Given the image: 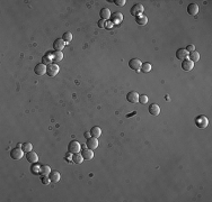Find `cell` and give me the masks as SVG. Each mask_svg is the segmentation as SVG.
Instances as JSON below:
<instances>
[{
	"label": "cell",
	"mask_w": 212,
	"mask_h": 202,
	"mask_svg": "<svg viewBox=\"0 0 212 202\" xmlns=\"http://www.w3.org/2000/svg\"><path fill=\"white\" fill-rule=\"evenodd\" d=\"M208 123H209V120L205 116L201 115V116H197L195 118V125L199 127L200 129H204L208 127Z\"/></svg>",
	"instance_id": "1"
},
{
	"label": "cell",
	"mask_w": 212,
	"mask_h": 202,
	"mask_svg": "<svg viewBox=\"0 0 212 202\" xmlns=\"http://www.w3.org/2000/svg\"><path fill=\"white\" fill-rule=\"evenodd\" d=\"M24 156V151L20 147H15L10 151V157L12 159H20Z\"/></svg>",
	"instance_id": "2"
},
{
	"label": "cell",
	"mask_w": 212,
	"mask_h": 202,
	"mask_svg": "<svg viewBox=\"0 0 212 202\" xmlns=\"http://www.w3.org/2000/svg\"><path fill=\"white\" fill-rule=\"evenodd\" d=\"M59 72V66H58L55 63H51L46 66V74L49 76H55Z\"/></svg>",
	"instance_id": "3"
},
{
	"label": "cell",
	"mask_w": 212,
	"mask_h": 202,
	"mask_svg": "<svg viewBox=\"0 0 212 202\" xmlns=\"http://www.w3.org/2000/svg\"><path fill=\"white\" fill-rule=\"evenodd\" d=\"M80 148H81L80 143H78L77 140H71L68 145L69 152H70V153H74V154H75V153H79Z\"/></svg>",
	"instance_id": "4"
},
{
	"label": "cell",
	"mask_w": 212,
	"mask_h": 202,
	"mask_svg": "<svg viewBox=\"0 0 212 202\" xmlns=\"http://www.w3.org/2000/svg\"><path fill=\"white\" fill-rule=\"evenodd\" d=\"M144 6L140 5V4H137V5H134L133 7H132L130 12H131L132 16L138 17V16H140V15H142V14H144Z\"/></svg>",
	"instance_id": "5"
},
{
	"label": "cell",
	"mask_w": 212,
	"mask_h": 202,
	"mask_svg": "<svg viewBox=\"0 0 212 202\" xmlns=\"http://www.w3.org/2000/svg\"><path fill=\"white\" fill-rule=\"evenodd\" d=\"M141 65H142V63H141V61H140L139 58H132V60H130V62H129L130 69L134 70V71H139V70L141 69Z\"/></svg>",
	"instance_id": "6"
},
{
	"label": "cell",
	"mask_w": 212,
	"mask_h": 202,
	"mask_svg": "<svg viewBox=\"0 0 212 202\" xmlns=\"http://www.w3.org/2000/svg\"><path fill=\"white\" fill-rule=\"evenodd\" d=\"M126 100L129 101L130 103H136L139 102V95H138L136 91H131L126 95Z\"/></svg>",
	"instance_id": "7"
},
{
	"label": "cell",
	"mask_w": 212,
	"mask_h": 202,
	"mask_svg": "<svg viewBox=\"0 0 212 202\" xmlns=\"http://www.w3.org/2000/svg\"><path fill=\"white\" fill-rule=\"evenodd\" d=\"M64 45H66V43H64V40L62 38H57L53 42V48H54V50H60L61 52L64 48Z\"/></svg>",
	"instance_id": "8"
},
{
	"label": "cell",
	"mask_w": 212,
	"mask_h": 202,
	"mask_svg": "<svg viewBox=\"0 0 212 202\" xmlns=\"http://www.w3.org/2000/svg\"><path fill=\"white\" fill-rule=\"evenodd\" d=\"M25 156H26V159H27L29 163H32V164H34V163H36L37 161H39V156H37V154L33 151L26 153V155H25Z\"/></svg>",
	"instance_id": "9"
},
{
	"label": "cell",
	"mask_w": 212,
	"mask_h": 202,
	"mask_svg": "<svg viewBox=\"0 0 212 202\" xmlns=\"http://www.w3.org/2000/svg\"><path fill=\"white\" fill-rule=\"evenodd\" d=\"M122 20H123V15L119 11H116L113 15H111V22H113V25L114 24H120Z\"/></svg>",
	"instance_id": "10"
},
{
	"label": "cell",
	"mask_w": 212,
	"mask_h": 202,
	"mask_svg": "<svg viewBox=\"0 0 212 202\" xmlns=\"http://www.w3.org/2000/svg\"><path fill=\"white\" fill-rule=\"evenodd\" d=\"M176 57H177L178 60L184 61V60L189 58V52L185 50V48H179V50H177V52H176Z\"/></svg>",
	"instance_id": "11"
},
{
	"label": "cell",
	"mask_w": 212,
	"mask_h": 202,
	"mask_svg": "<svg viewBox=\"0 0 212 202\" xmlns=\"http://www.w3.org/2000/svg\"><path fill=\"white\" fill-rule=\"evenodd\" d=\"M81 155H82V158L84 159H87V161H89V159H92L93 157H94V153H93V149H89L88 147L87 148H84L80 153Z\"/></svg>",
	"instance_id": "12"
},
{
	"label": "cell",
	"mask_w": 212,
	"mask_h": 202,
	"mask_svg": "<svg viewBox=\"0 0 212 202\" xmlns=\"http://www.w3.org/2000/svg\"><path fill=\"white\" fill-rule=\"evenodd\" d=\"M34 73L36 75H43L44 73H46V66L45 64L41 63V64H37L36 66L34 67Z\"/></svg>",
	"instance_id": "13"
},
{
	"label": "cell",
	"mask_w": 212,
	"mask_h": 202,
	"mask_svg": "<svg viewBox=\"0 0 212 202\" xmlns=\"http://www.w3.org/2000/svg\"><path fill=\"white\" fill-rule=\"evenodd\" d=\"M193 66H194V63L191 61V60H189V58H186V60H184L183 62H182V69H183L184 71H191L192 69H193Z\"/></svg>",
	"instance_id": "14"
},
{
	"label": "cell",
	"mask_w": 212,
	"mask_h": 202,
	"mask_svg": "<svg viewBox=\"0 0 212 202\" xmlns=\"http://www.w3.org/2000/svg\"><path fill=\"white\" fill-rule=\"evenodd\" d=\"M199 12V6L196 4H189L187 6V14H189L191 16H195Z\"/></svg>",
	"instance_id": "15"
},
{
	"label": "cell",
	"mask_w": 212,
	"mask_h": 202,
	"mask_svg": "<svg viewBox=\"0 0 212 202\" xmlns=\"http://www.w3.org/2000/svg\"><path fill=\"white\" fill-rule=\"evenodd\" d=\"M53 62V56H52V52H46L44 56L42 57V63L45 64V65H49Z\"/></svg>",
	"instance_id": "16"
},
{
	"label": "cell",
	"mask_w": 212,
	"mask_h": 202,
	"mask_svg": "<svg viewBox=\"0 0 212 202\" xmlns=\"http://www.w3.org/2000/svg\"><path fill=\"white\" fill-rule=\"evenodd\" d=\"M86 145L88 146V148H89V149H95V148H97V146H98L97 138H94V137L88 138V139H87Z\"/></svg>",
	"instance_id": "17"
},
{
	"label": "cell",
	"mask_w": 212,
	"mask_h": 202,
	"mask_svg": "<svg viewBox=\"0 0 212 202\" xmlns=\"http://www.w3.org/2000/svg\"><path fill=\"white\" fill-rule=\"evenodd\" d=\"M149 112L152 116H158L160 113V107L156 103H152L149 106Z\"/></svg>",
	"instance_id": "18"
},
{
	"label": "cell",
	"mask_w": 212,
	"mask_h": 202,
	"mask_svg": "<svg viewBox=\"0 0 212 202\" xmlns=\"http://www.w3.org/2000/svg\"><path fill=\"white\" fill-rule=\"evenodd\" d=\"M49 177H50V180H51V182H54V183H57V182H59L60 181V173L58 172V171H52L51 173L49 174Z\"/></svg>",
	"instance_id": "19"
},
{
	"label": "cell",
	"mask_w": 212,
	"mask_h": 202,
	"mask_svg": "<svg viewBox=\"0 0 212 202\" xmlns=\"http://www.w3.org/2000/svg\"><path fill=\"white\" fill-rule=\"evenodd\" d=\"M99 16L103 20H107L109 18H111V12H109V9L107 8H103L102 10L99 11Z\"/></svg>",
	"instance_id": "20"
},
{
	"label": "cell",
	"mask_w": 212,
	"mask_h": 202,
	"mask_svg": "<svg viewBox=\"0 0 212 202\" xmlns=\"http://www.w3.org/2000/svg\"><path fill=\"white\" fill-rule=\"evenodd\" d=\"M89 133H90V136H92V137H94V138H98V137L102 135V130H101L99 127L95 126V127H93V128L90 129Z\"/></svg>",
	"instance_id": "21"
},
{
	"label": "cell",
	"mask_w": 212,
	"mask_h": 202,
	"mask_svg": "<svg viewBox=\"0 0 212 202\" xmlns=\"http://www.w3.org/2000/svg\"><path fill=\"white\" fill-rule=\"evenodd\" d=\"M189 60H191L193 63H195V62H197L200 60V54L196 50H193V52L189 53Z\"/></svg>",
	"instance_id": "22"
},
{
	"label": "cell",
	"mask_w": 212,
	"mask_h": 202,
	"mask_svg": "<svg viewBox=\"0 0 212 202\" xmlns=\"http://www.w3.org/2000/svg\"><path fill=\"white\" fill-rule=\"evenodd\" d=\"M136 22H137L138 25H146L148 22V18L144 16V15H140V16L136 17Z\"/></svg>",
	"instance_id": "23"
},
{
	"label": "cell",
	"mask_w": 212,
	"mask_h": 202,
	"mask_svg": "<svg viewBox=\"0 0 212 202\" xmlns=\"http://www.w3.org/2000/svg\"><path fill=\"white\" fill-rule=\"evenodd\" d=\"M52 56H53V62H59L63 58L62 52H60V50H54L52 53Z\"/></svg>",
	"instance_id": "24"
},
{
	"label": "cell",
	"mask_w": 212,
	"mask_h": 202,
	"mask_svg": "<svg viewBox=\"0 0 212 202\" xmlns=\"http://www.w3.org/2000/svg\"><path fill=\"white\" fill-rule=\"evenodd\" d=\"M82 161H84L82 155L79 154V153H75V154L72 155V162L75 163V164H81Z\"/></svg>",
	"instance_id": "25"
},
{
	"label": "cell",
	"mask_w": 212,
	"mask_h": 202,
	"mask_svg": "<svg viewBox=\"0 0 212 202\" xmlns=\"http://www.w3.org/2000/svg\"><path fill=\"white\" fill-rule=\"evenodd\" d=\"M151 67H152V65H151V63H148V62H146V63H142V65H141V71L144 73H148L151 71Z\"/></svg>",
	"instance_id": "26"
},
{
	"label": "cell",
	"mask_w": 212,
	"mask_h": 202,
	"mask_svg": "<svg viewBox=\"0 0 212 202\" xmlns=\"http://www.w3.org/2000/svg\"><path fill=\"white\" fill-rule=\"evenodd\" d=\"M40 173L42 175H49V174L51 173V168H50L49 165H41Z\"/></svg>",
	"instance_id": "27"
},
{
	"label": "cell",
	"mask_w": 212,
	"mask_h": 202,
	"mask_svg": "<svg viewBox=\"0 0 212 202\" xmlns=\"http://www.w3.org/2000/svg\"><path fill=\"white\" fill-rule=\"evenodd\" d=\"M62 39L64 40V43H70L71 39H72V34L70 33V32H66L62 35Z\"/></svg>",
	"instance_id": "28"
},
{
	"label": "cell",
	"mask_w": 212,
	"mask_h": 202,
	"mask_svg": "<svg viewBox=\"0 0 212 202\" xmlns=\"http://www.w3.org/2000/svg\"><path fill=\"white\" fill-rule=\"evenodd\" d=\"M22 147H23V151L25 152V153H28V152H31L32 148H33V146H32L31 143H24L23 145H22Z\"/></svg>",
	"instance_id": "29"
},
{
	"label": "cell",
	"mask_w": 212,
	"mask_h": 202,
	"mask_svg": "<svg viewBox=\"0 0 212 202\" xmlns=\"http://www.w3.org/2000/svg\"><path fill=\"white\" fill-rule=\"evenodd\" d=\"M139 102L142 103V105H146V103L148 102V97H147L146 95H139Z\"/></svg>",
	"instance_id": "30"
},
{
	"label": "cell",
	"mask_w": 212,
	"mask_h": 202,
	"mask_svg": "<svg viewBox=\"0 0 212 202\" xmlns=\"http://www.w3.org/2000/svg\"><path fill=\"white\" fill-rule=\"evenodd\" d=\"M40 170H41V166H39V165H33V166L31 167V171H32L34 174L40 173Z\"/></svg>",
	"instance_id": "31"
},
{
	"label": "cell",
	"mask_w": 212,
	"mask_h": 202,
	"mask_svg": "<svg viewBox=\"0 0 212 202\" xmlns=\"http://www.w3.org/2000/svg\"><path fill=\"white\" fill-rule=\"evenodd\" d=\"M50 182H51V180L47 175H42V183L43 184H49Z\"/></svg>",
	"instance_id": "32"
},
{
	"label": "cell",
	"mask_w": 212,
	"mask_h": 202,
	"mask_svg": "<svg viewBox=\"0 0 212 202\" xmlns=\"http://www.w3.org/2000/svg\"><path fill=\"white\" fill-rule=\"evenodd\" d=\"M125 0H115V5L116 6H120V7H122V6L125 5Z\"/></svg>",
	"instance_id": "33"
},
{
	"label": "cell",
	"mask_w": 212,
	"mask_h": 202,
	"mask_svg": "<svg viewBox=\"0 0 212 202\" xmlns=\"http://www.w3.org/2000/svg\"><path fill=\"white\" fill-rule=\"evenodd\" d=\"M105 24H106V20L101 19V20L98 22V27H99V28H105Z\"/></svg>",
	"instance_id": "34"
},
{
	"label": "cell",
	"mask_w": 212,
	"mask_h": 202,
	"mask_svg": "<svg viewBox=\"0 0 212 202\" xmlns=\"http://www.w3.org/2000/svg\"><path fill=\"white\" fill-rule=\"evenodd\" d=\"M112 27H113V22H109V20H106V24H105V28H106V29H111Z\"/></svg>",
	"instance_id": "35"
},
{
	"label": "cell",
	"mask_w": 212,
	"mask_h": 202,
	"mask_svg": "<svg viewBox=\"0 0 212 202\" xmlns=\"http://www.w3.org/2000/svg\"><path fill=\"white\" fill-rule=\"evenodd\" d=\"M185 50H187L189 53H191V52H193V50H195V47H194V45H187V47H186Z\"/></svg>",
	"instance_id": "36"
},
{
	"label": "cell",
	"mask_w": 212,
	"mask_h": 202,
	"mask_svg": "<svg viewBox=\"0 0 212 202\" xmlns=\"http://www.w3.org/2000/svg\"><path fill=\"white\" fill-rule=\"evenodd\" d=\"M84 136H85V137H86L87 139H88V138H90V137H92V136H90V133H88V131H86V133H85V134H84Z\"/></svg>",
	"instance_id": "37"
}]
</instances>
